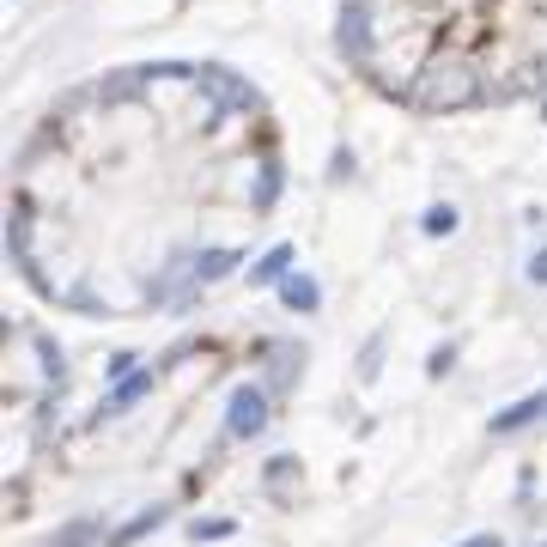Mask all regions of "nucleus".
I'll use <instances>...</instances> for the list:
<instances>
[{
	"label": "nucleus",
	"instance_id": "obj_1",
	"mask_svg": "<svg viewBox=\"0 0 547 547\" xmlns=\"http://www.w3.org/2000/svg\"><path fill=\"white\" fill-rule=\"evenodd\" d=\"M414 110H426V116H450V110H468L481 98V73H475V61H462V55H432L426 67H420V80H414Z\"/></svg>",
	"mask_w": 547,
	"mask_h": 547
},
{
	"label": "nucleus",
	"instance_id": "obj_2",
	"mask_svg": "<svg viewBox=\"0 0 547 547\" xmlns=\"http://www.w3.org/2000/svg\"><path fill=\"white\" fill-rule=\"evenodd\" d=\"M195 292H201V250L171 256L159 274H152V286H146L152 304H183V298H195Z\"/></svg>",
	"mask_w": 547,
	"mask_h": 547
},
{
	"label": "nucleus",
	"instance_id": "obj_3",
	"mask_svg": "<svg viewBox=\"0 0 547 547\" xmlns=\"http://www.w3.org/2000/svg\"><path fill=\"white\" fill-rule=\"evenodd\" d=\"M195 80L207 86V98H213L219 110H256V104H262V92L244 80V73H231V67H195Z\"/></svg>",
	"mask_w": 547,
	"mask_h": 547
},
{
	"label": "nucleus",
	"instance_id": "obj_4",
	"mask_svg": "<svg viewBox=\"0 0 547 547\" xmlns=\"http://www.w3.org/2000/svg\"><path fill=\"white\" fill-rule=\"evenodd\" d=\"M268 426V389L244 383V389H231V408H225V432L231 438H256Z\"/></svg>",
	"mask_w": 547,
	"mask_h": 547
},
{
	"label": "nucleus",
	"instance_id": "obj_5",
	"mask_svg": "<svg viewBox=\"0 0 547 547\" xmlns=\"http://www.w3.org/2000/svg\"><path fill=\"white\" fill-rule=\"evenodd\" d=\"M335 43H341V55L347 61H371V13L365 7H341V25H335Z\"/></svg>",
	"mask_w": 547,
	"mask_h": 547
},
{
	"label": "nucleus",
	"instance_id": "obj_6",
	"mask_svg": "<svg viewBox=\"0 0 547 547\" xmlns=\"http://www.w3.org/2000/svg\"><path fill=\"white\" fill-rule=\"evenodd\" d=\"M140 396H152V371H134V377H122L110 396H104V414H128Z\"/></svg>",
	"mask_w": 547,
	"mask_h": 547
},
{
	"label": "nucleus",
	"instance_id": "obj_7",
	"mask_svg": "<svg viewBox=\"0 0 547 547\" xmlns=\"http://www.w3.org/2000/svg\"><path fill=\"white\" fill-rule=\"evenodd\" d=\"M280 298H286L292 310H317V304H323V286L310 280V274H286V280H280Z\"/></svg>",
	"mask_w": 547,
	"mask_h": 547
},
{
	"label": "nucleus",
	"instance_id": "obj_8",
	"mask_svg": "<svg viewBox=\"0 0 547 547\" xmlns=\"http://www.w3.org/2000/svg\"><path fill=\"white\" fill-rule=\"evenodd\" d=\"M165 517H171V511H165V505H146V511H140V517H128V523H122V529H116V535H110V547H128V541H140V535H152V529H159V523H165Z\"/></svg>",
	"mask_w": 547,
	"mask_h": 547
},
{
	"label": "nucleus",
	"instance_id": "obj_9",
	"mask_svg": "<svg viewBox=\"0 0 547 547\" xmlns=\"http://www.w3.org/2000/svg\"><path fill=\"white\" fill-rule=\"evenodd\" d=\"M286 268H292V244H274V250L256 262V274H250V280H256V286H274V280H286Z\"/></svg>",
	"mask_w": 547,
	"mask_h": 547
},
{
	"label": "nucleus",
	"instance_id": "obj_10",
	"mask_svg": "<svg viewBox=\"0 0 547 547\" xmlns=\"http://www.w3.org/2000/svg\"><path fill=\"white\" fill-rule=\"evenodd\" d=\"M298 371H304V353H292V347H274V353H268V383H274V389H286Z\"/></svg>",
	"mask_w": 547,
	"mask_h": 547
},
{
	"label": "nucleus",
	"instance_id": "obj_11",
	"mask_svg": "<svg viewBox=\"0 0 547 547\" xmlns=\"http://www.w3.org/2000/svg\"><path fill=\"white\" fill-rule=\"evenodd\" d=\"M541 408H547V396H523L517 408H505V414L493 420V432H517V426H529V420H535Z\"/></svg>",
	"mask_w": 547,
	"mask_h": 547
},
{
	"label": "nucleus",
	"instance_id": "obj_12",
	"mask_svg": "<svg viewBox=\"0 0 547 547\" xmlns=\"http://www.w3.org/2000/svg\"><path fill=\"white\" fill-rule=\"evenodd\" d=\"M244 256L238 250H201V286H213V280H225L231 268H238Z\"/></svg>",
	"mask_w": 547,
	"mask_h": 547
},
{
	"label": "nucleus",
	"instance_id": "obj_13",
	"mask_svg": "<svg viewBox=\"0 0 547 547\" xmlns=\"http://www.w3.org/2000/svg\"><path fill=\"white\" fill-rule=\"evenodd\" d=\"M426 231H432V238H450V231H456V207L450 201H438V207H426V219H420Z\"/></svg>",
	"mask_w": 547,
	"mask_h": 547
},
{
	"label": "nucleus",
	"instance_id": "obj_14",
	"mask_svg": "<svg viewBox=\"0 0 547 547\" xmlns=\"http://www.w3.org/2000/svg\"><path fill=\"white\" fill-rule=\"evenodd\" d=\"M292 475H298V456H274V462H268V493H286Z\"/></svg>",
	"mask_w": 547,
	"mask_h": 547
},
{
	"label": "nucleus",
	"instance_id": "obj_15",
	"mask_svg": "<svg viewBox=\"0 0 547 547\" xmlns=\"http://www.w3.org/2000/svg\"><path fill=\"white\" fill-rule=\"evenodd\" d=\"M280 195V165H262V183H256V207H274Z\"/></svg>",
	"mask_w": 547,
	"mask_h": 547
},
{
	"label": "nucleus",
	"instance_id": "obj_16",
	"mask_svg": "<svg viewBox=\"0 0 547 547\" xmlns=\"http://www.w3.org/2000/svg\"><path fill=\"white\" fill-rule=\"evenodd\" d=\"M92 535H98V529H92V523H67V529H61V535H55V547H86V541H92Z\"/></svg>",
	"mask_w": 547,
	"mask_h": 547
},
{
	"label": "nucleus",
	"instance_id": "obj_17",
	"mask_svg": "<svg viewBox=\"0 0 547 547\" xmlns=\"http://www.w3.org/2000/svg\"><path fill=\"white\" fill-rule=\"evenodd\" d=\"M189 535H195V541H225V535H231V523H225V517H207V523H195Z\"/></svg>",
	"mask_w": 547,
	"mask_h": 547
},
{
	"label": "nucleus",
	"instance_id": "obj_18",
	"mask_svg": "<svg viewBox=\"0 0 547 547\" xmlns=\"http://www.w3.org/2000/svg\"><path fill=\"white\" fill-rule=\"evenodd\" d=\"M450 365H456V347H438V353H432V365H426V371H432V377H444V371H450Z\"/></svg>",
	"mask_w": 547,
	"mask_h": 547
},
{
	"label": "nucleus",
	"instance_id": "obj_19",
	"mask_svg": "<svg viewBox=\"0 0 547 547\" xmlns=\"http://www.w3.org/2000/svg\"><path fill=\"white\" fill-rule=\"evenodd\" d=\"M529 280H535V286H547V250H535V256H529Z\"/></svg>",
	"mask_w": 547,
	"mask_h": 547
},
{
	"label": "nucleus",
	"instance_id": "obj_20",
	"mask_svg": "<svg viewBox=\"0 0 547 547\" xmlns=\"http://www.w3.org/2000/svg\"><path fill=\"white\" fill-rule=\"evenodd\" d=\"M456 547H505L499 535H468V541H456Z\"/></svg>",
	"mask_w": 547,
	"mask_h": 547
}]
</instances>
